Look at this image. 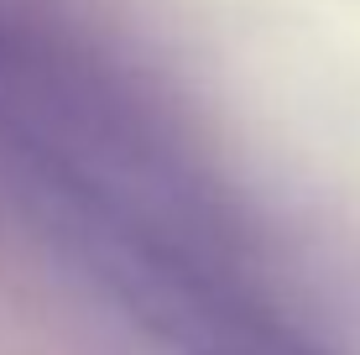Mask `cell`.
<instances>
[{
	"label": "cell",
	"instance_id": "obj_1",
	"mask_svg": "<svg viewBox=\"0 0 360 355\" xmlns=\"http://www.w3.org/2000/svg\"><path fill=\"white\" fill-rule=\"evenodd\" d=\"M94 272L178 355H329L256 283L225 214L152 235Z\"/></svg>",
	"mask_w": 360,
	"mask_h": 355
}]
</instances>
